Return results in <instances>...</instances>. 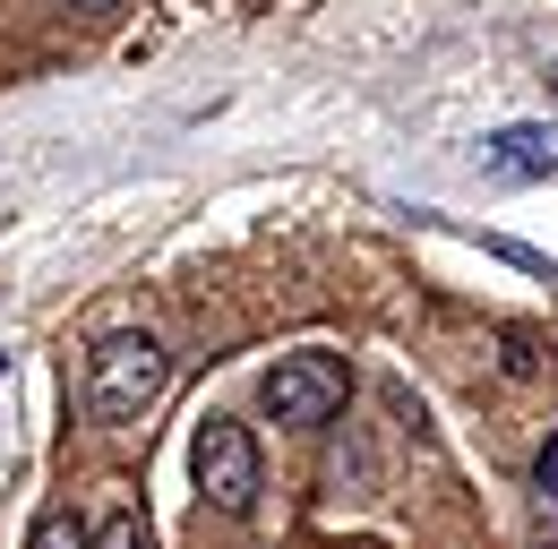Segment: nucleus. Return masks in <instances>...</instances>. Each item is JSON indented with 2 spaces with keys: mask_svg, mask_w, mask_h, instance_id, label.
I'll return each mask as SVG.
<instances>
[{
  "mask_svg": "<svg viewBox=\"0 0 558 549\" xmlns=\"http://www.w3.org/2000/svg\"><path fill=\"white\" fill-rule=\"evenodd\" d=\"M163 378H172V352L130 327V335H104L95 352H86V387H77V404H86L95 429H130V420L155 412Z\"/></svg>",
  "mask_w": 558,
  "mask_h": 549,
  "instance_id": "1",
  "label": "nucleus"
},
{
  "mask_svg": "<svg viewBox=\"0 0 558 549\" xmlns=\"http://www.w3.org/2000/svg\"><path fill=\"white\" fill-rule=\"evenodd\" d=\"M190 473H198V489H207L215 515H258L267 473H258V438H250L241 420H223V412L198 420V438H190Z\"/></svg>",
  "mask_w": 558,
  "mask_h": 549,
  "instance_id": "2",
  "label": "nucleus"
},
{
  "mask_svg": "<svg viewBox=\"0 0 558 549\" xmlns=\"http://www.w3.org/2000/svg\"><path fill=\"white\" fill-rule=\"evenodd\" d=\"M267 412H276L283 429H318V420H336L352 395V369L336 361V352H283L276 369H267Z\"/></svg>",
  "mask_w": 558,
  "mask_h": 549,
  "instance_id": "3",
  "label": "nucleus"
},
{
  "mask_svg": "<svg viewBox=\"0 0 558 549\" xmlns=\"http://www.w3.org/2000/svg\"><path fill=\"white\" fill-rule=\"evenodd\" d=\"M550 163H558V130L550 121H507V130H489L482 137V172L489 181H550Z\"/></svg>",
  "mask_w": 558,
  "mask_h": 549,
  "instance_id": "4",
  "label": "nucleus"
},
{
  "mask_svg": "<svg viewBox=\"0 0 558 549\" xmlns=\"http://www.w3.org/2000/svg\"><path fill=\"white\" fill-rule=\"evenodd\" d=\"M86 549H146V524H138V507H112L95 533H86Z\"/></svg>",
  "mask_w": 558,
  "mask_h": 549,
  "instance_id": "5",
  "label": "nucleus"
},
{
  "mask_svg": "<svg viewBox=\"0 0 558 549\" xmlns=\"http://www.w3.org/2000/svg\"><path fill=\"white\" fill-rule=\"evenodd\" d=\"M35 549H86V524H77V515H44V524H35Z\"/></svg>",
  "mask_w": 558,
  "mask_h": 549,
  "instance_id": "6",
  "label": "nucleus"
},
{
  "mask_svg": "<svg viewBox=\"0 0 558 549\" xmlns=\"http://www.w3.org/2000/svg\"><path fill=\"white\" fill-rule=\"evenodd\" d=\"M533 489H542V515L558 507V438L542 447V464H533Z\"/></svg>",
  "mask_w": 558,
  "mask_h": 549,
  "instance_id": "7",
  "label": "nucleus"
},
{
  "mask_svg": "<svg viewBox=\"0 0 558 549\" xmlns=\"http://www.w3.org/2000/svg\"><path fill=\"white\" fill-rule=\"evenodd\" d=\"M77 9H112V0H77Z\"/></svg>",
  "mask_w": 558,
  "mask_h": 549,
  "instance_id": "8",
  "label": "nucleus"
}]
</instances>
